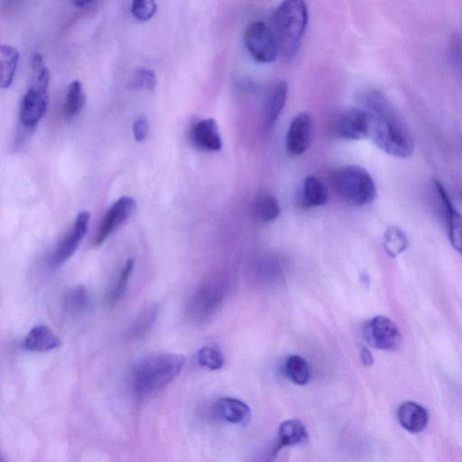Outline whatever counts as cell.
<instances>
[{
  "label": "cell",
  "instance_id": "6da1fadb",
  "mask_svg": "<svg viewBox=\"0 0 462 462\" xmlns=\"http://www.w3.org/2000/svg\"><path fill=\"white\" fill-rule=\"evenodd\" d=\"M363 108L371 116L373 141L384 153L398 158L410 157L415 151V140L395 106L381 91H369L361 97Z\"/></svg>",
  "mask_w": 462,
  "mask_h": 462
},
{
  "label": "cell",
  "instance_id": "7a4b0ae2",
  "mask_svg": "<svg viewBox=\"0 0 462 462\" xmlns=\"http://www.w3.org/2000/svg\"><path fill=\"white\" fill-rule=\"evenodd\" d=\"M186 357L174 353H157L135 366L131 387L140 398H148L163 390L179 376L186 365Z\"/></svg>",
  "mask_w": 462,
  "mask_h": 462
},
{
  "label": "cell",
  "instance_id": "3957f363",
  "mask_svg": "<svg viewBox=\"0 0 462 462\" xmlns=\"http://www.w3.org/2000/svg\"><path fill=\"white\" fill-rule=\"evenodd\" d=\"M309 12L302 0L283 2L274 12L272 30L279 54L286 60L295 57L308 25Z\"/></svg>",
  "mask_w": 462,
  "mask_h": 462
},
{
  "label": "cell",
  "instance_id": "277c9868",
  "mask_svg": "<svg viewBox=\"0 0 462 462\" xmlns=\"http://www.w3.org/2000/svg\"><path fill=\"white\" fill-rule=\"evenodd\" d=\"M334 186L339 196L351 205H368L377 196L374 180L368 171L361 167L339 168L334 176Z\"/></svg>",
  "mask_w": 462,
  "mask_h": 462
},
{
  "label": "cell",
  "instance_id": "5b68a950",
  "mask_svg": "<svg viewBox=\"0 0 462 462\" xmlns=\"http://www.w3.org/2000/svg\"><path fill=\"white\" fill-rule=\"evenodd\" d=\"M244 43L249 54L260 64H271L279 55L278 44L272 28L262 21L252 22L247 26Z\"/></svg>",
  "mask_w": 462,
  "mask_h": 462
},
{
  "label": "cell",
  "instance_id": "8992f818",
  "mask_svg": "<svg viewBox=\"0 0 462 462\" xmlns=\"http://www.w3.org/2000/svg\"><path fill=\"white\" fill-rule=\"evenodd\" d=\"M363 336L369 346L381 351H394L402 342L398 325L385 316L375 317L366 323Z\"/></svg>",
  "mask_w": 462,
  "mask_h": 462
},
{
  "label": "cell",
  "instance_id": "52a82bcc",
  "mask_svg": "<svg viewBox=\"0 0 462 462\" xmlns=\"http://www.w3.org/2000/svg\"><path fill=\"white\" fill-rule=\"evenodd\" d=\"M136 201L133 198L124 196L118 199L106 213L94 240V247H98L105 242L108 237L130 219L136 209Z\"/></svg>",
  "mask_w": 462,
  "mask_h": 462
},
{
  "label": "cell",
  "instance_id": "ba28073f",
  "mask_svg": "<svg viewBox=\"0 0 462 462\" xmlns=\"http://www.w3.org/2000/svg\"><path fill=\"white\" fill-rule=\"evenodd\" d=\"M336 131L346 140H364L371 135V116L365 108H346L337 120Z\"/></svg>",
  "mask_w": 462,
  "mask_h": 462
},
{
  "label": "cell",
  "instance_id": "9c48e42d",
  "mask_svg": "<svg viewBox=\"0 0 462 462\" xmlns=\"http://www.w3.org/2000/svg\"><path fill=\"white\" fill-rule=\"evenodd\" d=\"M91 214L88 211H82L79 214L76 218L74 226L58 244L55 253L52 254L51 259L52 266H62L74 255L82 240L84 239L86 233L88 232Z\"/></svg>",
  "mask_w": 462,
  "mask_h": 462
},
{
  "label": "cell",
  "instance_id": "30bf717a",
  "mask_svg": "<svg viewBox=\"0 0 462 462\" xmlns=\"http://www.w3.org/2000/svg\"><path fill=\"white\" fill-rule=\"evenodd\" d=\"M313 122L311 115L303 112L297 115L290 124L286 135L287 153L292 157H299L305 153L311 144Z\"/></svg>",
  "mask_w": 462,
  "mask_h": 462
},
{
  "label": "cell",
  "instance_id": "8fae6325",
  "mask_svg": "<svg viewBox=\"0 0 462 462\" xmlns=\"http://www.w3.org/2000/svg\"><path fill=\"white\" fill-rule=\"evenodd\" d=\"M223 293L222 286L219 283L210 282L201 286L191 298L190 315L196 320L206 319L220 305Z\"/></svg>",
  "mask_w": 462,
  "mask_h": 462
},
{
  "label": "cell",
  "instance_id": "7c38bea8",
  "mask_svg": "<svg viewBox=\"0 0 462 462\" xmlns=\"http://www.w3.org/2000/svg\"><path fill=\"white\" fill-rule=\"evenodd\" d=\"M47 91L29 88L21 102V122L26 130H34L47 111ZM30 131V130H29Z\"/></svg>",
  "mask_w": 462,
  "mask_h": 462
},
{
  "label": "cell",
  "instance_id": "4fadbf2b",
  "mask_svg": "<svg viewBox=\"0 0 462 462\" xmlns=\"http://www.w3.org/2000/svg\"><path fill=\"white\" fill-rule=\"evenodd\" d=\"M434 189L446 218L449 239L452 247L462 254V216L455 209L450 196L439 180L434 181Z\"/></svg>",
  "mask_w": 462,
  "mask_h": 462
},
{
  "label": "cell",
  "instance_id": "5bb4252c",
  "mask_svg": "<svg viewBox=\"0 0 462 462\" xmlns=\"http://www.w3.org/2000/svg\"><path fill=\"white\" fill-rule=\"evenodd\" d=\"M191 140L198 150L205 152H218L222 148L219 127L213 118H205L193 124Z\"/></svg>",
  "mask_w": 462,
  "mask_h": 462
},
{
  "label": "cell",
  "instance_id": "9a60e30c",
  "mask_svg": "<svg viewBox=\"0 0 462 462\" xmlns=\"http://www.w3.org/2000/svg\"><path fill=\"white\" fill-rule=\"evenodd\" d=\"M287 94L288 87L283 81H277L267 92L263 113L264 124L266 128L275 126L285 107Z\"/></svg>",
  "mask_w": 462,
  "mask_h": 462
},
{
  "label": "cell",
  "instance_id": "2e32d148",
  "mask_svg": "<svg viewBox=\"0 0 462 462\" xmlns=\"http://www.w3.org/2000/svg\"><path fill=\"white\" fill-rule=\"evenodd\" d=\"M398 420L401 427L411 434H420L427 427L428 411L417 402H402L398 410Z\"/></svg>",
  "mask_w": 462,
  "mask_h": 462
},
{
  "label": "cell",
  "instance_id": "e0dca14e",
  "mask_svg": "<svg viewBox=\"0 0 462 462\" xmlns=\"http://www.w3.org/2000/svg\"><path fill=\"white\" fill-rule=\"evenodd\" d=\"M217 414L233 424L246 425L252 419V409L235 398H221L215 405Z\"/></svg>",
  "mask_w": 462,
  "mask_h": 462
},
{
  "label": "cell",
  "instance_id": "ac0fdd59",
  "mask_svg": "<svg viewBox=\"0 0 462 462\" xmlns=\"http://www.w3.org/2000/svg\"><path fill=\"white\" fill-rule=\"evenodd\" d=\"M60 339L45 325H38L26 335L24 346L29 351L47 352L59 348Z\"/></svg>",
  "mask_w": 462,
  "mask_h": 462
},
{
  "label": "cell",
  "instance_id": "d6986e66",
  "mask_svg": "<svg viewBox=\"0 0 462 462\" xmlns=\"http://www.w3.org/2000/svg\"><path fill=\"white\" fill-rule=\"evenodd\" d=\"M308 440V431L301 421L291 419L280 425L278 431L280 447L298 446L307 444Z\"/></svg>",
  "mask_w": 462,
  "mask_h": 462
},
{
  "label": "cell",
  "instance_id": "ffe728a7",
  "mask_svg": "<svg viewBox=\"0 0 462 462\" xmlns=\"http://www.w3.org/2000/svg\"><path fill=\"white\" fill-rule=\"evenodd\" d=\"M303 199L306 206H322L329 199V191L319 178L310 176L303 181Z\"/></svg>",
  "mask_w": 462,
  "mask_h": 462
},
{
  "label": "cell",
  "instance_id": "44dd1931",
  "mask_svg": "<svg viewBox=\"0 0 462 462\" xmlns=\"http://www.w3.org/2000/svg\"><path fill=\"white\" fill-rule=\"evenodd\" d=\"M19 62V52L11 45H2L0 47V65H1V88L8 89L14 80Z\"/></svg>",
  "mask_w": 462,
  "mask_h": 462
},
{
  "label": "cell",
  "instance_id": "7402d4cb",
  "mask_svg": "<svg viewBox=\"0 0 462 462\" xmlns=\"http://www.w3.org/2000/svg\"><path fill=\"white\" fill-rule=\"evenodd\" d=\"M90 305V293L84 286L74 287L64 297V308L70 315H81L87 311Z\"/></svg>",
  "mask_w": 462,
  "mask_h": 462
},
{
  "label": "cell",
  "instance_id": "603a6c76",
  "mask_svg": "<svg viewBox=\"0 0 462 462\" xmlns=\"http://www.w3.org/2000/svg\"><path fill=\"white\" fill-rule=\"evenodd\" d=\"M85 94L84 86L80 81H72L69 86L67 97L64 105L66 118H74L84 110Z\"/></svg>",
  "mask_w": 462,
  "mask_h": 462
},
{
  "label": "cell",
  "instance_id": "cb8c5ba5",
  "mask_svg": "<svg viewBox=\"0 0 462 462\" xmlns=\"http://www.w3.org/2000/svg\"><path fill=\"white\" fill-rule=\"evenodd\" d=\"M286 372L290 381L296 385H303L310 379V368L308 363L300 356H290L286 361Z\"/></svg>",
  "mask_w": 462,
  "mask_h": 462
},
{
  "label": "cell",
  "instance_id": "d4e9b609",
  "mask_svg": "<svg viewBox=\"0 0 462 462\" xmlns=\"http://www.w3.org/2000/svg\"><path fill=\"white\" fill-rule=\"evenodd\" d=\"M384 246L385 252L392 257H397L404 252L408 246L405 233L398 227H391L385 231Z\"/></svg>",
  "mask_w": 462,
  "mask_h": 462
},
{
  "label": "cell",
  "instance_id": "484cf974",
  "mask_svg": "<svg viewBox=\"0 0 462 462\" xmlns=\"http://www.w3.org/2000/svg\"><path fill=\"white\" fill-rule=\"evenodd\" d=\"M256 213L257 217L263 222H271L278 218L280 205L278 201L270 194H263L256 203Z\"/></svg>",
  "mask_w": 462,
  "mask_h": 462
},
{
  "label": "cell",
  "instance_id": "4316f807",
  "mask_svg": "<svg viewBox=\"0 0 462 462\" xmlns=\"http://www.w3.org/2000/svg\"><path fill=\"white\" fill-rule=\"evenodd\" d=\"M32 78L30 88L47 91L50 74L45 67L43 57L39 54L33 55L31 60Z\"/></svg>",
  "mask_w": 462,
  "mask_h": 462
},
{
  "label": "cell",
  "instance_id": "83f0119b",
  "mask_svg": "<svg viewBox=\"0 0 462 462\" xmlns=\"http://www.w3.org/2000/svg\"><path fill=\"white\" fill-rule=\"evenodd\" d=\"M134 259H128L126 265L121 270L120 275L118 276L117 283L112 287L110 293L108 295V301L111 305H115L122 298V296L126 293L128 282H130L132 273L134 269Z\"/></svg>",
  "mask_w": 462,
  "mask_h": 462
},
{
  "label": "cell",
  "instance_id": "f1b7e54d",
  "mask_svg": "<svg viewBox=\"0 0 462 462\" xmlns=\"http://www.w3.org/2000/svg\"><path fill=\"white\" fill-rule=\"evenodd\" d=\"M197 361L201 367L219 371L224 365L222 353L215 346H205L197 353Z\"/></svg>",
  "mask_w": 462,
  "mask_h": 462
},
{
  "label": "cell",
  "instance_id": "f546056e",
  "mask_svg": "<svg viewBox=\"0 0 462 462\" xmlns=\"http://www.w3.org/2000/svg\"><path fill=\"white\" fill-rule=\"evenodd\" d=\"M157 85V76L154 71L141 68L135 74L130 82V88L135 90H154Z\"/></svg>",
  "mask_w": 462,
  "mask_h": 462
},
{
  "label": "cell",
  "instance_id": "4dcf8cb0",
  "mask_svg": "<svg viewBox=\"0 0 462 462\" xmlns=\"http://www.w3.org/2000/svg\"><path fill=\"white\" fill-rule=\"evenodd\" d=\"M157 9V3L152 0H136L132 4L131 12L138 21H147L156 14Z\"/></svg>",
  "mask_w": 462,
  "mask_h": 462
},
{
  "label": "cell",
  "instance_id": "1f68e13d",
  "mask_svg": "<svg viewBox=\"0 0 462 462\" xmlns=\"http://www.w3.org/2000/svg\"><path fill=\"white\" fill-rule=\"evenodd\" d=\"M157 317V309L150 308L147 310L135 323L133 328L131 329V337L138 338V337L146 334L148 329H150L151 326L153 325L154 320Z\"/></svg>",
  "mask_w": 462,
  "mask_h": 462
},
{
  "label": "cell",
  "instance_id": "d6a6232c",
  "mask_svg": "<svg viewBox=\"0 0 462 462\" xmlns=\"http://www.w3.org/2000/svg\"><path fill=\"white\" fill-rule=\"evenodd\" d=\"M133 133L135 140L143 142L150 133V122L146 116H140L136 118L133 124Z\"/></svg>",
  "mask_w": 462,
  "mask_h": 462
},
{
  "label": "cell",
  "instance_id": "836d02e7",
  "mask_svg": "<svg viewBox=\"0 0 462 462\" xmlns=\"http://www.w3.org/2000/svg\"><path fill=\"white\" fill-rule=\"evenodd\" d=\"M361 359L363 365L366 366V367H371L373 363H374V359H373L371 352L367 348H365V346H362L361 348Z\"/></svg>",
  "mask_w": 462,
  "mask_h": 462
},
{
  "label": "cell",
  "instance_id": "e575fe53",
  "mask_svg": "<svg viewBox=\"0 0 462 462\" xmlns=\"http://www.w3.org/2000/svg\"><path fill=\"white\" fill-rule=\"evenodd\" d=\"M74 6H77L78 9H84L86 6L91 4V2L88 1H75L72 3Z\"/></svg>",
  "mask_w": 462,
  "mask_h": 462
},
{
  "label": "cell",
  "instance_id": "d590c367",
  "mask_svg": "<svg viewBox=\"0 0 462 462\" xmlns=\"http://www.w3.org/2000/svg\"><path fill=\"white\" fill-rule=\"evenodd\" d=\"M1 462H5L4 461L1 460Z\"/></svg>",
  "mask_w": 462,
  "mask_h": 462
}]
</instances>
